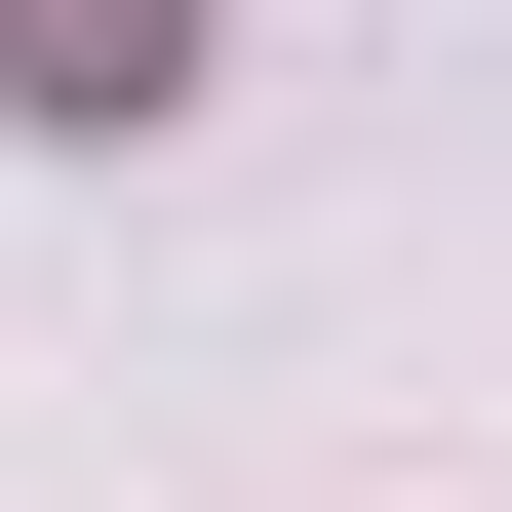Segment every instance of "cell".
I'll return each instance as SVG.
<instances>
[{
	"mask_svg": "<svg viewBox=\"0 0 512 512\" xmlns=\"http://www.w3.org/2000/svg\"><path fill=\"white\" fill-rule=\"evenodd\" d=\"M0 79H40V119H158V79H197V0H0Z\"/></svg>",
	"mask_w": 512,
	"mask_h": 512,
	"instance_id": "6da1fadb",
	"label": "cell"
}]
</instances>
